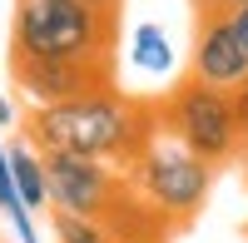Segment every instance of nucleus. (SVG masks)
I'll return each mask as SVG.
<instances>
[{
    "label": "nucleus",
    "instance_id": "9",
    "mask_svg": "<svg viewBox=\"0 0 248 243\" xmlns=\"http://www.w3.org/2000/svg\"><path fill=\"white\" fill-rule=\"evenodd\" d=\"M0 209H5V218L15 224V238H20V243H40V233H35V224H30V209L20 204V194H15V184H10L5 144H0Z\"/></svg>",
    "mask_w": 248,
    "mask_h": 243
},
{
    "label": "nucleus",
    "instance_id": "8",
    "mask_svg": "<svg viewBox=\"0 0 248 243\" xmlns=\"http://www.w3.org/2000/svg\"><path fill=\"white\" fill-rule=\"evenodd\" d=\"M129 60L139 70H169L174 50H169V40H164V30L144 20V25H134V35H129Z\"/></svg>",
    "mask_w": 248,
    "mask_h": 243
},
{
    "label": "nucleus",
    "instance_id": "4",
    "mask_svg": "<svg viewBox=\"0 0 248 243\" xmlns=\"http://www.w3.org/2000/svg\"><path fill=\"white\" fill-rule=\"evenodd\" d=\"M159 134H169L174 144L199 154L203 164H229L243 149L238 139V119H233V99L229 90H214L203 79H179L169 99H159Z\"/></svg>",
    "mask_w": 248,
    "mask_h": 243
},
{
    "label": "nucleus",
    "instance_id": "5",
    "mask_svg": "<svg viewBox=\"0 0 248 243\" xmlns=\"http://www.w3.org/2000/svg\"><path fill=\"white\" fill-rule=\"evenodd\" d=\"M10 75L35 105H55V99L114 85V60H10Z\"/></svg>",
    "mask_w": 248,
    "mask_h": 243
},
{
    "label": "nucleus",
    "instance_id": "1",
    "mask_svg": "<svg viewBox=\"0 0 248 243\" xmlns=\"http://www.w3.org/2000/svg\"><path fill=\"white\" fill-rule=\"evenodd\" d=\"M159 134V105L124 94L119 85H99L85 94L35 105L25 114V144L40 154H79L99 164H129Z\"/></svg>",
    "mask_w": 248,
    "mask_h": 243
},
{
    "label": "nucleus",
    "instance_id": "15",
    "mask_svg": "<svg viewBox=\"0 0 248 243\" xmlns=\"http://www.w3.org/2000/svg\"><path fill=\"white\" fill-rule=\"evenodd\" d=\"M109 243H124V238H109Z\"/></svg>",
    "mask_w": 248,
    "mask_h": 243
},
{
    "label": "nucleus",
    "instance_id": "13",
    "mask_svg": "<svg viewBox=\"0 0 248 243\" xmlns=\"http://www.w3.org/2000/svg\"><path fill=\"white\" fill-rule=\"evenodd\" d=\"M5 124H15V105H10L5 94H0V129H5Z\"/></svg>",
    "mask_w": 248,
    "mask_h": 243
},
{
    "label": "nucleus",
    "instance_id": "12",
    "mask_svg": "<svg viewBox=\"0 0 248 243\" xmlns=\"http://www.w3.org/2000/svg\"><path fill=\"white\" fill-rule=\"evenodd\" d=\"M229 25H233V35H238V45L248 50V5H238V10H229Z\"/></svg>",
    "mask_w": 248,
    "mask_h": 243
},
{
    "label": "nucleus",
    "instance_id": "2",
    "mask_svg": "<svg viewBox=\"0 0 248 243\" xmlns=\"http://www.w3.org/2000/svg\"><path fill=\"white\" fill-rule=\"evenodd\" d=\"M119 15L90 0H15L10 60H109Z\"/></svg>",
    "mask_w": 248,
    "mask_h": 243
},
{
    "label": "nucleus",
    "instance_id": "3",
    "mask_svg": "<svg viewBox=\"0 0 248 243\" xmlns=\"http://www.w3.org/2000/svg\"><path fill=\"white\" fill-rule=\"evenodd\" d=\"M124 179L129 189L154 204L164 218H194L203 204H209V189H214V164H203L199 154H189L184 144H174L169 134H154L129 164H124Z\"/></svg>",
    "mask_w": 248,
    "mask_h": 243
},
{
    "label": "nucleus",
    "instance_id": "11",
    "mask_svg": "<svg viewBox=\"0 0 248 243\" xmlns=\"http://www.w3.org/2000/svg\"><path fill=\"white\" fill-rule=\"evenodd\" d=\"M229 99H233V119H238V139H248V75H243L238 85L229 90Z\"/></svg>",
    "mask_w": 248,
    "mask_h": 243
},
{
    "label": "nucleus",
    "instance_id": "7",
    "mask_svg": "<svg viewBox=\"0 0 248 243\" xmlns=\"http://www.w3.org/2000/svg\"><path fill=\"white\" fill-rule=\"evenodd\" d=\"M5 159H10V184H15V194H20V204H25L30 213L45 209V204H50V189H45V164H40V149H30L25 139H20V144L5 149Z\"/></svg>",
    "mask_w": 248,
    "mask_h": 243
},
{
    "label": "nucleus",
    "instance_id": "6",
    "mask_svg": "<svg viewBox=\"0 0 248 243\" xmlns=\"http://www.w3.org/2000/svg\"><path fill=\"white\" fill-rule=\"evenodd\" d=\"M194 79L214 90H233L238 79L248 75V50L238 45V35L229 25V10L218 5H203V20H199V40H194Z\"/></svg>",
    "mask_w": 248,
    "mask_h": 243
},
{
    "label": "nucleus",
    "instance_id": "10",
    "mask_svg": "<svg viewBox=\"0 0 248 243\" xmlns=\"http://www.w3.org/2000/svg\"><path fill=\"white\" fill-rule=\"evenodd\" d=\"M55 243H109V233L99 228L94 218H79V213L55 209Z\"/></svg>",
    "mask_w": 248,
    "mask_h": 243
},
{
    "label": "nucleus",
    "instance_id": "14",
    "mask_svg": "<svg viewBox=\"0 0 248 243\" xmlns=\"http://www.w3.org/2000/svg\"><path fill=\"white\" fill-rule=\"evenodd\" d=\"M203 5H218V10H238V5H248V0H203Z\"/></svg>",
    "mask_w": 248,
    "mask_h": 243
}]
</instances>
